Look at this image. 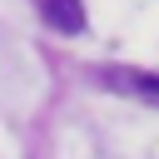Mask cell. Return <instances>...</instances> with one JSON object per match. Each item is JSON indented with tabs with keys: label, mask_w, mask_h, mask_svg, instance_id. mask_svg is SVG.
I'll return each mask as SVG.
<instances>
[{
	"label": "cell",
	"mask_w": 159,
	"mask_h": 159,
	"mask_svg": "<svg viewBox=\"0 0 159 159\" xmlns=\"http://www.w3.org/2000/svg\"><path fill=\"white\" fill-rule=\"evenodd\" d=\"M40 15H45L60 35H80V30H84V5H80V0H40Z\"/></svg>",
	"instance_id": "obj_1"
},
{
	"label": "cell",
	"mask_w": 159,
	"mask_h": 159,
	"mask_svg": "<svg viewBox=\"0 0 159 159\" xmlns=\"http://www.w3.org/2000/svg\"><path fill=\"white\" fill-rule=\"evenodd\" d=\"M104 84L109 89H129L139 99H154L159 104V75H134V70H104Z\"/></svg>",
	"instance_id": "obj_2"
}]
</instances>
